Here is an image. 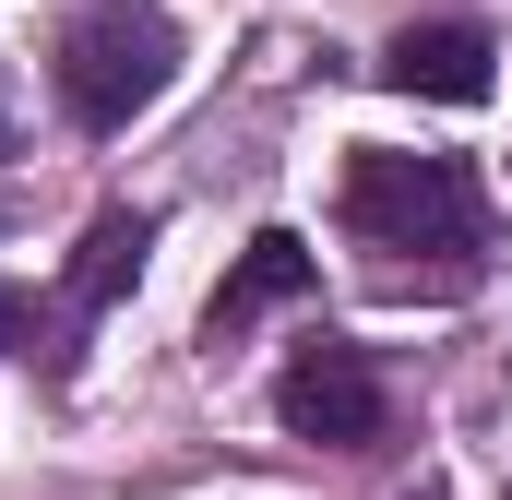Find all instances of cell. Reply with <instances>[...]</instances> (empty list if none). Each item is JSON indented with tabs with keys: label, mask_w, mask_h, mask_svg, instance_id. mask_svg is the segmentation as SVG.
Masks as SVG:
<instances>
[{
	"label": "cell",
	"mask_w": 512,
	"mask_h": 500,
	"mask_svg": "<svg viewBox=\"0 0 512 500\" xmlns=\"http://www.w3.org/2000/svg\"><path fill=\"white\" fill-rule=\"evenodd\" d=\"M0 346H12V358H60V322H48L24 286H0Z\"/></svg>",
	"instance_id": "obj_7"
},
{
	"label": "cell",
	"mask_w": 512,
	"mask_h": 500,
	"mask_svg": "<svg viewBox=\"0 0 512 500\" xmlns=\"http://www.w3.org/2000/svg\"><path fill=\"white\" fill-rule=\"evenodd\" d=\"M0 155H12V108H0Z\"/></svg>",
	"instance_id": "obj_8"
},
{
	"label": "cell",
	"mask_w": 512,
	"mask_h": 500,
	"mask_svg": "<svg viewBox=\"0 0 512 500\" xmlns=\"http://www.w3.org/2000/svg\"><path fill=\"white\" fill-rule=\"evenodd\" d=\"M143 250H155V215L108 203V215L84 227V250H72V274H60V310H72V322L120 310V298H131V274H143Z\"/></svg>",
	"instance_id": "obj_6"
},
{
	"label": "cell",
	"mask_w": 512,
	"mask_h": 500,
	"mask_svg": "<svg viewBox=\"0 0 512 500\" xmlns=\"http://www.w3.org/2000/svg\"><path fill=\"white\" fill-rule=\"evenodd\" d=\"M274 417H286V441H322V453H370L393 429V393L370 370V346H346V334H310L286 370H274Z\"/></svg>",
	"instance_id": "obj_3"
},
{
	"label": "cell",
	"mask_w": 512,
	"mask_h": 500,
	"mask_svg": "<svg viewBox=\"0 0 512 500\" xmlns=\"http://www.w3.org/2000/svg\"><path fill=\"white\" fill-rule=\"evenodd\" d=\"M346 227L370 250H429V286H477L489 274V191L465 155H393V143H358L346 155Z\"/></svg>",
	"instance_id": "obj_1"
},
{
	"label": "cell",
	"mask_w": 512,
	"mask_h": 500,
	"mask_svg": "<svg viewBox=\"0 0 512 500\" xmlns=\"http://www.w3.org/2000/svg\"><path fill=\"white\" fill-rule=\"evenodd\" d=\"M310 286H322V250L298 239V227H262V239L239 250V262H227V286H215V310H203V334L227 346V334H251L262 310H298Z\"/></svg>",
	"instance_id": "obj_5"
},
{
	"label": "cell",
	"mask_w": 512,
	"mask_h": 500,
	"mask_svg": "<svg viewBox=\"0 0 512 500\" xmlns=\"http://www.w3.org/2000/svg\"><path fill=\"white\" fill-rule=\"evenodd\" d=\"M382 84L393 96H429V108H489L501 96V36H477V24H405L382 48Z\"/></svg>",
	"instance_id": "obj_4"
},
{
	"label": "cell",
	"mask_w": 512,
	"mask_h": 500,
	"mask_svg": "<svg viewBox=\"0 0 512 500\" xmlns=\"http://www.w3.org/2000/svg\"><path fill=\"white\" fill-rule=\"evenodd\" d=\"M48 84H60V108L84 131H131L167 84H179V24H167L155 0H84V12H60V36H48Z\"/></svg>",
	"instance_id": "obj_2"
}]
</instances>
